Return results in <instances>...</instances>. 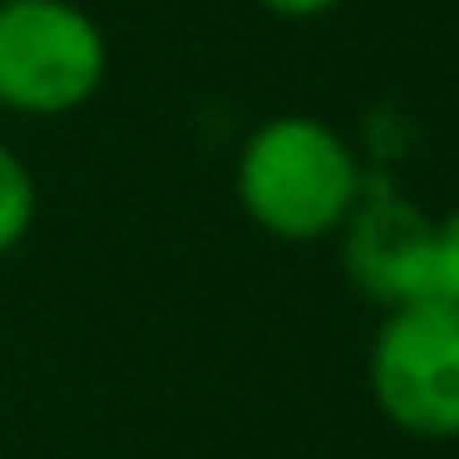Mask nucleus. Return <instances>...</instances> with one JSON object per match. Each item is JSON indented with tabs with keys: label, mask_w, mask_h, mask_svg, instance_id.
<instances>
[{
	"label": "nucleus",
	"mask_w": 459,
	"mask_h": 459,
	"mask_svg": "<svg viewBox=\"0 0 459 459\" xmlns=\"http://www.w3.org/2000/svg\"><path fill=\"white\" fill-rule=\"evenodd\" d=\"M366 385L390 429L420 445L459 439V301L385 307L366 351Z\"/></svg>",
	"instance_id": "obj_2"
},
{
	"label": "nucleus",
	"mask_w": 459,
	"mask_h": 459,
	"mask_svg": "<svg viewBox=\"0 0 459 459\" xmlns=\"http://www.w3.org/2000/svg\"><path fill=\"white\" fill-rule=\"evenodd\" d=\"M435 277L439 297L459 301V203L435 218Z\"/></svg>",
	"instance_id": "obj_6"
},
{
	"label": "nucleus",
	"mask_w": 459,
	"mask_h": 459,
	"mask_svg": "<svg viewBox=\"0 0 459 459\" xmlns=\"http://www.w3.org/2000/svg\"><path fill=\"white\" fill-rule=\"evenodd\" d=\"M35 212H40V188H35L30 163L0 139V257H11L30 238Z\"/></svg>",
	"instance_id": "obj_5"
},
{
	"label": "nucleus",
	"mask_w": 459,
	"mask_h": 459,
	"mask_svg": "<svg viewBox=\"0 0 459 459\" xmlns=\"http://www.w3.org/2000/svg\"><path fill=\"white\" fill-rule=\"evenodd\" d=\"M341 267L360 297L380 307L439 297L435 277V218L390 178V169L370 163L351 218L341 222Z\"/></svg>",
	"instance_id": "obj_4"
},
{
	"label": "nucleus",
	"mask_w": 459,
	"mask_h": 459,
	"mask_svg": "<svg viewBox=\"0 0 459 459\" xmlns=\"http://www.w3.org/2000/svg\"><path fill=\"white\" fill-rule=\"evenodd\" d=\"M370 163L341 129L316 114H272L232 159V198L252 228L287 247H311L341 232Z\"/></svg>",
	"instance_id": "obj_1"
},
{
	"label": "nucleus",
	"mask_w": 459,
	"mask_h": 459,
	"mask_svg": "<svg viewBox=\"0 0 459 459\" xmlns=\"http://www.w3.org/2000/svg\"><path fill=\"white\" fill-rule=\"evenodd\" d=\"M257 5L277 21H321V15L341 11L346 0H257Z\"/></svg>",
	"instance_id": "obj_7"
},
{
	"label": "nucleus",
	"mask_w": 459,
	"mask_h": 459,
	"mask_svg": "<svg viewBox=\"0 0 459 459\" xmlns=\"http://www.w3.org/2000/svg\"><path fill=\"white\" fill-rule=\"evenodd\" d=\"M109 80V35L74 0H0V109L65 119Z\"/></svg>",
	"instance_id": "obj_3"
}]
</instances>
